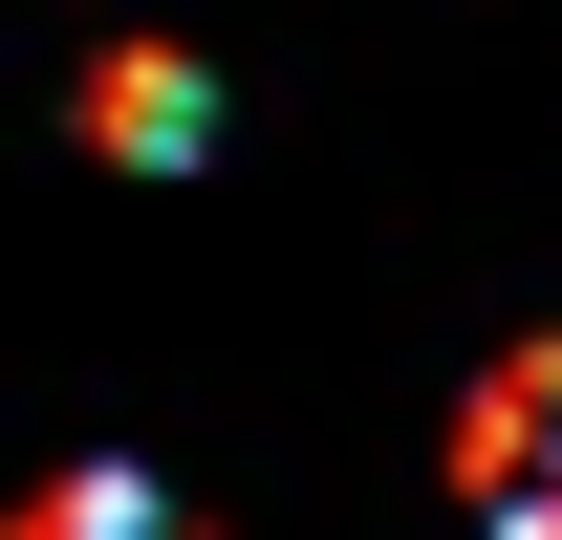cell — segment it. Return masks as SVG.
I'll list each match as a JSON object with an SVG mask.
<instances>
[{
	"label": "cell",
	"instance_id": "3957f363",
	"mask_svg": "<svg viewBox=\"0 0 562 540\" xmlns=\"http://www.w3.org/2000/svg\"><path fill=\"white\" fill-rule=\"evenodd\" d=\"M0 540H195V519H173V497H151L131 454H87V475H44V497H22Z\"/></svg>",
	"mask_w": 562,
	"mask_h": 540
},
{
	"label": "cell",
	"instance_id": "7a4b0ae2",
	"mask_svg": "<svg viewBox=\"0 0 562 540\" xmlns=\"http://www.w3.org/2000/svg\"><path fill=\"white\" fill-rule=\"evenodd\" d=\"M87 131L131 151V173H173V151H195V131H216V87H195V66H173V44H109V66H87Z\"/></svg>",
	"mask_w": 562,
	"mask_h": 540
},
{
	"label": "cell",
	"instance_id": "6da1fadb",
	"mask_svg": "<svg viewBox=\"0 0 562 540\" xmlns=\"http://www.w3.org/2000/svg\"><path fill=\"white\" fill-rule=\"evenodd\" d=\"M454 497H476V540H562V325L476 368V410H454Z\"/></svg>",
	"mask_w": 562,
	"mask_h": 540
}]
</instances>
